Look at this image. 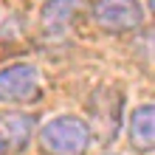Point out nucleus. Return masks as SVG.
I'll return each mask as SVG.
<instances>
[{"label":"nucleus","mask_w":155,"mask_h":155,"mask_svg":"<svg viewBox=\"0 0 155 155\" xmlns=\"http://www.w3.org/2000/svg\"><path fill=\"white\" fill-rule=\"evenodd\" d=\"M34 127H37V118L31 113H14V110L0 113V155L23 152L31 141Z\"/></svg>","instance_id":"39448f33"},{"label":"nucleus","mask_w":155,"mask_h":155,"mask_svg":"<svg viewBox=\"0 0 155 155\" xmlns=\"http://www.w3.org/2000/svg\"><path fill=\"white\" fill-rule=\"evenodd\" d=\"M130 144L135 152L147 155L155 147V107L141 104L130 116Z\"/></svg>","instance_id":"423d86ee"},{"label":"nucleus","mask_w":155,"mask_h":155,"mask_svg":"<svg viewBox=\"0 0 155 155\" xmlns=\"http://www.w3.org/2000/svg\"><path fill=\"white\" fill-rule=\"evenodd\" d=\"M87 0H45L40 20L45 31H65L71 23L76 20V14L85 8Z\"/></svg>","instance_id":"0eeeda50"},{"label":"nucleus","mask_w":155,"mask_h":155,"mask_svg":"<svg viewBox=\"0 0 155 155\" xmlns=\"http://www.w3.org/2000/svg\"><path fill=\"white\" fill-rule=\"evenodd\" d=\"M90 135H96L99 144H107L116 138L118 124H121V96L113 87H99L90 96Z\"/></svg>","instance_id":"20e7f679"},{"label":"nucleus","mask_w":155,"mask_h":155,"mask_svg":"<svg viewBox=\"0 0 155 155\" xmlns=\"http://www.w3.org/2000/svg\"><path fill=\"white\" fill-rule=\"evenodd\" d=\"M42 96V74L28 62L8 65L0 71V102L31 104Z\"/></svg>","instance_id":"7ed1b4c3"},{"label":"nucleus","mask_w":155,"mask_h":155,"mask_svg":"<svg viewBox=\"0 0 155 155\" xmlns=\"http://www.w3.org/2000/svg\"><path fill=\"white\" fill-rule=\"evenodd\" d=\"M90 14L107 34H130L138 31L144 23V8L138 0H96Z\"/></svg>","instance_id":"f03ea898"},{"label":"nucleus","mask_w":155,"mask_h":155,"mask_svg":"<svg viewBox=\"0 0 155 155\" xmlns=\"http://www.w3.org/2000/svg\"><path fill=\"white\" fill-rule=\"evenodd\" d=\"M87 144L90 130L79 116H57L40 130V150L45 155H85Z\"/></svg>","instance_id":"f257e3e1"}]
</instances>
